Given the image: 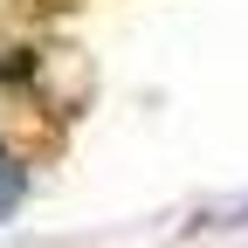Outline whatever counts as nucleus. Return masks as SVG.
<instances>
[{"label":"nucleus","instance_id":"f257e3e1","mask_svg":"<svg viewBox=\"0 0 248 248\" xmlns=\"http://www.w3.org/2000/svg\"><path fill=\"white\" fill-rule=\"evenodd\" d=\"M21 193H28V179H21V166L7 159V152H0V221L21 207Z\"/></svg>","mask_w":248,"mask_h":248}]
</instances>
